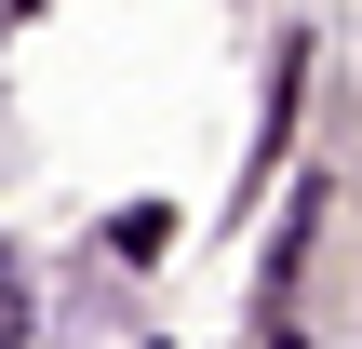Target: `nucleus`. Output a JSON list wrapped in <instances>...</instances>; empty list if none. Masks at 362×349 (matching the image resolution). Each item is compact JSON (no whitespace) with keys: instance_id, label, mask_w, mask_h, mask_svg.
Instances as JSON below:
<instances>
[{"instance_id":"f257e3e1","label":"nucleus","mask_w":362,"mask_h":349,"mask_svg":"<svg viewBox=\"0 0 362 349\" xmlns=\"http://www.w3.org/2000/svg\"><path fill=\"white\" fill-rule=\"evenodd\" d=\"M0 323H13V269H0Z\"/></svg>"}]
</instances>
